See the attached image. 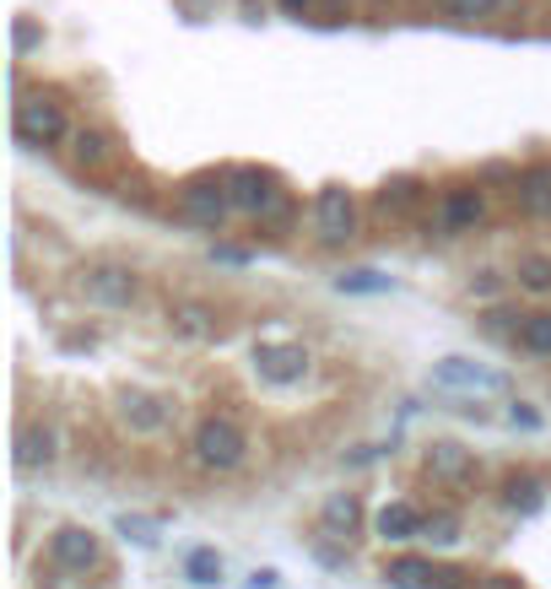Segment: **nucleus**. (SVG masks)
I'll return each mask as SVG.
<instances>
[{
  "label": "nucleus",
  "instance_id": "f257e3e1",
  "mask_svg": "<svg viewBox=\"0 0 551 589\" xmlns=\"http://www.w3.org/2000/svg\"><path fill=\"white\" fill-rule=\"evenodd\" d=\"M11 130H17V141H22V146H54V141H65V135H71L65 109H60L54 98H43V92H22V98H17V109H11Z\"/></svg>",
  "mask_w": 551,
  "mask_h": 589
},
{
  "label": "nucleus",
  "instance_id": "f03ea898",
  "mask_svg": "<svg viewBox=\"0 0 551 589\" xmlns=\"http://www.w3.org/2000/svg\"><path fill=\"white\" fill-rule=\"evenodd\" d=\"M244 455H249V438H244V427L233 417L201 422V433H195V460L206 465V470H233V465H244Z\"/></svg>",
  "mask_w": 551,
  "mask_h": 589
},
{
  "label": "nucleus",
  "instance_id": "7ed1b4c3",
  "mask_svg": "<svg viewBox=\"0 0 551 589\" xmlns=\"http://www.w3.org/2000/svg\"><path fill=\"white\" fill-rule=\"evenodd\" d=\"M178 211H184L190 222H201V227H222L227 211H238L233 206V184L216 179V173H201V179H190V184L178 190Z\"/></svg>",
  "mask_w": 551,
  "mask_h": 589
},
{
  "label": "nucleus",
  "instance_id": "20e7f679",
  "mask_svg": "<svg viewBox=\"0 0 551 589\" xmlns=\"http://www.w3.org/2000/svg\"><path fill=\"white\" fill-rule=\"evenodd\" d=\"M227 184H233V206L244 211V216H282L287 211V195H282V184L271 173L238 169V173H227Z\"/></svg>",
  "mask_w": 551,
  "mask_h": 589
},
{
  "label": "nucleus",
  "instance_id": "39448f33",
  "mask_svg": "<svg viewBox=\"0 0 551 589\" xmlns=\"http://www.w3.org/2000/svg\"><path fill=\"white\" fill-rule=\"evenodd\" d=\"M82 297L86 303H98V308H130V303H135V271H130V265H114V260L86 265L82 271Z\"/></svg>",
  "mask_w": 551,
  "mask_h": 589
},
{
  "label": "nucleus",
  "instance_id": "423d86ee",
  "mask_svg": "<svg viewBox=\"0 0 551 589\" xmlns=\"http://www.w3.org/2000/svg\"><path fill=\"white\" fill-rule=\"evenodd\" d=\"M49 557H54V568H65V573H92V568H98V536H92L86 525H60V530L49 536Z\"/></svg>",
  "mask_w": 551,
  "mask_h": 589
},
{
  "label": "nucleus",
  "instance_id": "0eeeda50",
  "mask_svg": "<svg viewBox=\"0 0 551 589\" xmlns=\"http://www.w3.org/2000/svg\"><path fill=\"white\" fill-rule=\"evenodd\" d=\"M314 227H319V238L325 244H346L351 238V227H357V206H351V190H319V201H314Z\"/></svg>",
  "mask_w": 551,
  "mask_h": 589
},
{
  "label": "nucleus",
  "instance_id": "6e6552de",
  "mask_svg": "<svg viewBox=\"0 0 551 589\" xmlns=\"http://www.w3.org/2000/svg\"><path fill=\"white\" fill-rule=\"evenodd\" d=\"M255 374L265 384H297L308 374V352L297 341H265L255 346Z\"/></svg>",
  "mask_w": 551,
  "mask_h": 589
},
{
  "label": "nucleus",
  "instance_id": "1a4fd4ad",
  "mask_svg": "<svg viewBox=\"0 0 551 589\" xmlns=\"http://www.w3.org/2000/svg\"><path fill=\"white\" fill-rule=\"evenodd\" d=\"M432 384H443V389H503V374H492L481 363H466V357H443L432 368Z\"/></svg>",
  "mask_w": 551,
  "mask_h": 589
},
{
  "label": "nucleus",
  "instance_id": "9d476101",
  "mask_svg": "<svg viewBox=\"0 0 551 589\" xmlns=\"http://www.w3.org/2000/svg\"><path fill=\"white\" fill-rule=\"evenodd\" d=\"M427 476L443 481V487H466L470 476H476V460H470V449H460V444H432L427 449Z\"/></svg>",
  "mask_w": 551,
  "mask_h": 589
},
{
  "label": "nucleus",
  "instance_id": "9b49d317",
  "mask_svg": "<svg viewBox=\"0 0 551 589\" xmlns=\"http://www.w3.org/2000/svg\"><path fill=\"white\" fill-rule=\"evenodd\" d=\"M120 417H125L135 433H157V427L169 422V400L152 395V389H125V395H120Z\"/></svg>",
  "mask_w": 551,
  "mask_h": 589
},
{
  "label": "nucleus",
  "instance_id": "f8f14e48",
  "mask_svg": "<svg viewBox=\"0 0 551 589\" xmlns=\"http://www.w3.org/2000/svg\"><path fill=\"white\" fill-rule=\"evenodd\" d=\"M54 427H43V422H28L22 433H17V470H43V465H54Z\"/></svg>",
  "mask_w": 551,
  "mask_h": 589
},
{
  "label": "nucleus",
  "instance_id": "ddd939ff",
  "mask_svg": "<svg viewBox=\"0 0 551 589\" xmlns=\"http://www.w3.org/2000/svg\"><path fill=\"white\" fill-rule=\"evenodd\" d=\"M422 525H427V519L411 504H384L379 519H374V530H379L384 541H395V547H400V541H417V536H422Z\"/></svg>",
  "mask_w": 551,
  "mask_h": 589
},
{
  "label": "nucleus",
  "instance_id": "4468645a",
  "mask_svg": "<svg viewBox=\"0 0 551 589\" xmlns=\"http://www.w3.org/2000/svg\"><path fill=\"white\" fill-rule=\"evenodd\" d=\"M384 579H389V589H438V568L427 557H395L384 568Z\"/></svg>",
  "mask_w": 551,
  "mask_h": 589
},
{
  "label": "nucleus",
  "instance_id": "2eb2a0df",
  "mask_svg": "<svg viewBox=\"0 0 551 589\" xmlns=\"http://www.w3.org/2000/svg\"><path fill=\"white\" fill-rule=\"evenodd\" d=\"M319 525H325L330 536H351V530L363 525V504H357L351 492H330L325 508H319Z\"/></svg>",
  "mask_w": 551,
  "mask_h": 589
},
{
  "label": "nucleus",
  "instance_id": "dca6fc26",
  "mask_svg": "<svg viewBox=\"0 0 551 589\" xmlns=\"http://www.w3.org/2000/svg\"><path fill=\"white\" fill-rule=\"evenodd\" d=\"M519 206L530 216H551V163H535L519 179Z\"/></svg>",
  "mask_w": 551,
  "mask_h": 589
},
{
  "label": "nucleus",
  "instance_id": "f3484780",
  "mask_svg": "<svg viewBox=\"0 0 551 589\" xmlns=\"http://www.w3.org/2000/svg\"><path fill=\"white\" fill-rule=\"evenodd\" d=\"M476 222H481V195L476 190H449L443 195V227L449 233H466Z\"/></svg>",
  "mask_w": 551,
  "mask_h": 589
},
{
  "label": "nucleus",
  "instance_id": "a211bd4d",
  "mask_svg": "<svg viewBox=\"0 0 551 589\" xmlns=\"http://www.w3.org/2000/svg\"><path fill=\"white\" fill-rule=\"evenodd\" d=\"M184 579L195 589H216L222 585V557H216V547H195L190 557H184Z\"/></svg>",
  "mask_w": 551,
  "mask_h": 589
},
{
  "label": "nucleus",
  "instance_id": "6ab92c4d",
  "mask_svg": "<svg viewBox=\"0 0 551 589\" xmlns=\"http://www.w3.org/2000/svg\"><path fill=\"white\" fill-rule=\"evenodd\" d=\"M71 152L82 169H103L109 163V135L103 130H71Z\"/></svg>",
  "mask_w": 551,
  "mask_h": 589
},
{
  "label": "nucleus",
  "instance_id": "aec40b11",
  "mask_svg": "<svg viewBox=\"0 0 551 589\" xmlns=\"http://www.w3.org/2000/svg\"><path fill=\"white\" fill-rule=\"evenodd\" d=\"M455 22H487V17H498V11H509V0H438Z\"/></svg>",
  "mask_w": 551,
  "mask_h": 589
},
{
  "label": "nucleus",
  "instance_id": "412c9836",
  "mask_svg": "<svg viewBox=\"0 0 551 589\" xmlns=\"http://www.w3.org/2000/svg\"><path fill=\"white\" fill-rule=\"evenodd\" d=\"M519 341H524V352L551 357V314H530V319L519 325Z\"/></svg>",
  "mask_w": 551,
  "mask_h": 589
},
{
  "label": "nucleus",
  "instance_id": "4be33fe9",
  "mask_svg": "<svg viewBox=\"0 0 551 589\" xmlns=\"http://www.w3.org/2000/svg\"><path fill=\"white\" fill-rule=\"evenodd\" d=\"M519 282H524L530 293H551V260H547V254L519 260Z\"/></svg>",
  "mask_w": 551,
  "mask_h": 589
},
{
  "label": "nucleus",
  "instance_id": "5701e85b",
  "mask_svg": "<svg viewBox=\"0 0 551 589\" xmlns=\"http://www.w3.org/2000/svg\"><path fill=\"white\" fill-rule=\"evenodd\" d=\"M509 508H519V514H535V508H541V487H535L530 476H513V481H509Z\"/></svg>",
  "mask_w": 551,
  "mask_h": 589
},
{
  "label": "nucleus",
  "instance_id": "b1692460",
  "mask_svg": "<svg viewBox=\"0 0 551 589\" xmlns=\"http://www.w3.org/2000/svg\"><path fill=\"white\" fill-rule=\"evenodd\" d=\"M173 325H178V331H190V336H212V331H216L212 314H206V308H195V303H190V308H173Z\"/></svg>",
  "mask_w": 551,
  "mask_h": 589
},
{
  "label": "nucleus",
  "instance_id": "393cba45",
  "mask_svg": "<svg viewBox=\"0 0 551 589\" xmlns=\"http://www.w3.org/2000/svg\"><path fill=\"white\" fill-rule=\"evenodd\" d=\"M336 287L340 293H389V282H384L379 271H351V276H340Z\"/></svg>",
  "mask_w": 551,
  "mask_h": 589
},
{
  "label": "nucleus",
  "instance_id": "a878e982",
  "mask_svg": "<svg viewBox=\"0 0 551 589\" xmlns=\"http://www.w3.org/2000/svg\"><path fill=\"white\" fill-rule=\"evenodd\" d=\"M427 541H438V547H455L460 541V525H455V514H438V519H427L422 525Z\"/></svg>",
  "mask_w": 551,
  "mask_h": 589
},
{
  "label": "nucleus",
  "instance_id": "bb28decb",
  "mask_svg": "<svg viewBox=\"0 0 551 589\" xmlns=\"http://www.w3.org/2000/svg\"><path fill=\"white\" fill-rule=\"evenodd\" d=\"M120 530H125L130 541H141V547L157 541V525H152V519H130V514H120Z\"/></svg>",
  "mask_w": 551,
  "mask_h": 589
},
{
  "label": "nucleus",
  "instance_id": "cd10ccee",
  "mask_svg": "<svg viewBox=\"0 0 551 589\" xmlns=\"http://www.w3.org/2000/svg\"><path fill=\"white\" fill-rule=\"evenodd\" d=\"M379 201L384 206H411V201H417V184H411V179H395V184H384Z\"/></svg>",
  "mask_w": 551,
  "mask_h": 589
},
{
  "label": "nucleus",
  "instance_id": "c85d7f7f",
  "mask_svg": "<svg viewBox=\"0 0 551 589\" xmlns=\"http://www.w3.org/2000/svg\"><path fill=\"white\" fill-rule=\"evenodd\" d=\"M11 43H17V54H28V49L39 43V28H33L28 17H17V28H11Z\"/></svg>",
  "mask_w": 551,
  "mask_h": 589
},
{
  "label": "nucleus",
  "instance_id": "c756f323",
  "mask_svg": "<svg viewBox=\"0 0 551 589\" xmlns=\"http://www.w3.org/2000/svg\"><path fill=\"white\" fill-rule=\"evenodd\" d=\"M276 585H282L276 568H255V573H249V589H276Z\"/></svg>",
  "mask_w": 551,
  "mask_h": 589
},
{
  "label": "nucleus",
  "instance_id": "7c9ffc66",
  "mask_svg": "<svg viewBox=\"0 0 551 589\" xmlns=\"http://www.w3.org/2000/svg\"><path fill=\"white\" fill-rule=\"evenodd\" d=\"M438 589H466V573L460 568H438Z\"/></svg>",
  "mask_w": 551,
  "mask_h": 589
},
{
  "label": "nucleus",
  "instance_id": "2f4dec72",
  "mask_svg": "<svg viewBox=\"0 0 551 589\" xmlns=\"http://www.w3.org/2000/svg\"><path fill=\"white\" fill-rule=\"evenodd\" d=\"M476 589H519V579H513V573H487Z\"/></svg>",
  "mask_w": 551,
  "mask_h": 589
},
{
  "label": "nucleus",
  "instance_id": "473e14b6",
  "mask_svg": "<svg viewBox=\"0 0 551 589\" xmlns=\"http://www.w3.org/2000/svg\"><path fill=\"white\" fill-rule=\"evenodd\" d=\"M212 260H227V265H244L249 254H244V250H227V244H216V250H212Z\"/></svg>",
  "mask_w": 551,
  "mask_h": 589
},
{
  "label": "nucleus",
  "instance_id": "72a5a7b5",
  "mask_svg": "<svg viewBox=\"0 0 551 589\" xmlns=\"http://www.w3.org/2000/svg\"><path fill=\"white\" fill-rule=\"evenodd\" d=\"M513 422H519V427H541V417H535L530 406H513Z\"/></svg>",
  "mask_w": 551,
  "mask_h": 589
},
{
  "label": "nucleus",
  "instance_id": "f704fd0d",
  "mask_svg": "<svg viewBox=\"0 0 551 589\" xmlns=\"http://www.w3.org/2000/svg\"><path fill=\"white\" fill-rule=\"evenodd\" d=\"M282 11H293V17H308V11H314V0H282Z\"/></svg>",
  "mask_w": 551,
  "mask_h": 589
}]
</instances>
